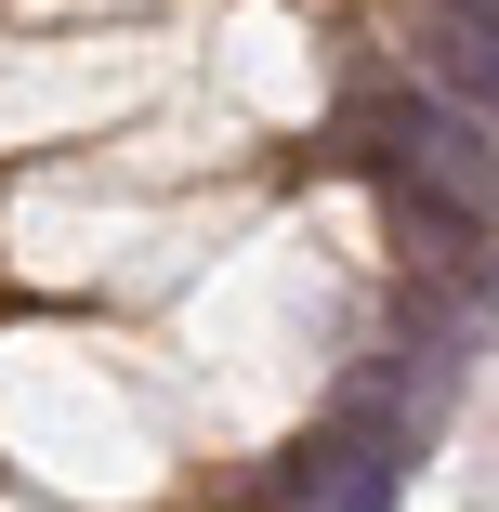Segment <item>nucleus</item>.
Wrapping results in <instances>:
<instances>
[{"label": "nucleus", "mask_w": 499, "mask_h": 512, "mask_svg": "<svg viewBox=\"0 0 499 512\" xmlns=\"http://www.w3.org/2000/svg\"><path fill=\"white\" fill-rule=\"evenodd\" d=\"M421 53H434V79L460 92L473 119H499V27H473V14H447V27H421Z\"/></svg>", "instance_id": "f257e3e1"}]
</instances>
